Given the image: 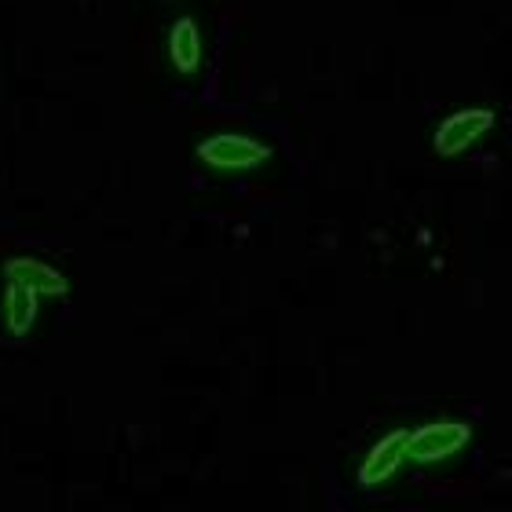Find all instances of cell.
<instances>
[{
  "instance_id": "8992f818",
  "label": "cell",
  "mask_w": 512,
  "mask_h": 512,
  "mask_svg": "<svg viewBox=\"0 0 512 512\" xmlns=\"http://www.w3.org/2000/svg\"><path fill=\"white\" fill-rule=\"evenodd\" d=\"M4 278L33 282L44 297H66L70 293V282H66L63 271H55L52 264H44L37 256H11V260H4Z\"/></svg>"
},
{
  "instance_id": "52a82bcc",
  "label": "cell",
  "mask_w": 512,
  "mask_h": 512,
  "mask_svg": "<svg viewBox=\"0 0 512 512\" xmlns=\"http://www.w3.org/2000/svg\"><path fill=\"white\" fill-rule=\"evenodd\" d=\"M202 26L194 19H176L169 30V59L180 74H198L202 66Z\"/></svg>"
},
{
  "instance_id": "5b68a950",
  "label": "cell",
  "mask_w": 512,
  "mask_h": 512,
  "mask_svg": "<svg viewBox=\"0 0 512 512\" xmlns=\"http://www.w3.org/2000/svg\"><path fill=\"white\" fill-rule=\"evenodd\" d=\"M41 289L22 278H4V293H0V326L8 337L22 341L37 322V304H41Z\"/></svg>"
},
{
  "instance_id": "277c9868",
  "label": "cell",
  "mask_w": 512,
  "mask_h": 512,
  "mask_svg": "<svg viewBox=\"0 0 512 512\" xmlns=\"http://www.w3.org/2000/svg\"><path fill=\"white\" fill-rule=\"evenodd\" d=\"M406 443H410V428H395V432H388V436L377 439L374 447L366 450V458L359 461V472H355L359 487L374 491V487H381V483L392 480L395 472L410 461V454H406Z\"/></svg>"
},
{
  "instance_id": "7a4b0ae2",
  "label": "cell",
  "mask_w": 512,
  "mask_h": 512,
  "mask_svg": "<svg viewBox=\"0 0 512 512\" xmlns=\"http://www.w3.org/2000/svg\"><path fill=\"white\" fill-rule=\"evenodd\" d=\"M498 114L491 107H461L454 114L439 121L432 132V150L436 158H461L465 150H472L487 132H494Z\"/></svg>"
},
{
  "instance_id": "3957f363",
  "label": "cell",
  "mask_w": 512,
  "mask_h": 512,
  "mask_svg": "<svg viewBox=\"0 0 512 512\" xmlns=\"http://www.w3.org/2000/svg\"><path fill=\"white\" fill-rule=\"evenodd\" d=\"M198 158L216 172H249L271 161V147L264 139L238 136V132H216L198 143Z\"/></svg>"
},
{
  "instance_id": "6da1fadb",
  "label": "cell",
  "mask_w": 512,
  "mask_h": 512,
  "mask_svg": "<svg viewBox=\"0 0 512 512\" xmlns=\"http://www.w3.org/2000/svg\"><path fill=\"white\" fill-rule=\"evenodd\" d=\"M472 443V425L458 417H439L421 428H410V443L406 454L414 465H439V461L458 458L461 450Z\"/></svg>"
}]
</instances>
